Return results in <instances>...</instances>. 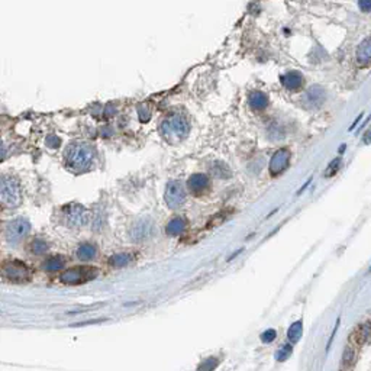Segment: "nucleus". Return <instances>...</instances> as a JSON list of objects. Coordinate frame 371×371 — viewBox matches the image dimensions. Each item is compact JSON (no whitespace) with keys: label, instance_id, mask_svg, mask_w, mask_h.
I'll use <instances>...</instances> for the list:
<instances>
[{"label":"nucleus","instance_id":"bb28decb","mask_svg":"<svg viewBox=\"0 0 371 371\" xmlns=\"http://www.w3.org/2000/svg\"><path fill=\"white\" fill-rule=\"evenodd\" d=\"M339 167H341V158L332 160L330 164L328 165V168L325 170V174H324V175H325V177H332V175H335V174L338 173Z\"/></svg>","mask_w":371,"mask_h":371},{"label":"nucleus","instance_id":"6e6552de","mask_svg":"<svg viewBox=\"0 0 371 371\" xmlns=\"http://www.w3.org/2000/svg\"><path fill=\"white\" fill-rule=\"evenodd\" d=\"M90 219L88 210L82 205H70L65 209V222L71 228H80L84 226Z\"/></svg>","mask_w":371,"mask_h":371},{"label":"nucleus","instance_id":"39448f33","mask_svg":"<svg viewBox=\"0 0 371 371\" xmlns=\"http://www.w3.org/2000/svg\"><path fill=\"white\" fill-rule=\"evenodd\" d=\"M97 268L90 267V265H83V267H73L68 268L65 271L61 273L60 280L64 284H70V286H76V284H82L88 280H93L97 277Z\"/></svg>","mask_w":371,"mask_h":371},{"label":"nucleus","instance_id":"72a5a7b5","mask_svg":"<svg viewBox=\"0 0 371 371\" xmlns=\"http://www.w3.org/2000/svg\"><path fill=\"white\" fill-rule=\"evenodd\" d=\"M241 251H242V248H241V249H238V251H235V252H234V254H232V255H231V257L228 258V261H231L232 258H235V257H237V255H238V254H240Z\"/></svg>","mask_w":371,"mask_h":371},{"label":"nucleus","instance_id":"9d476101","mask_svg":"<svg viewBox=\"0 0 371 371\" xmlns=\"http://www.w3.org/2000/svg\"><path fill=\"white\" fill-rule=\"evenodd\" d=\"M151 232H153V222L150 219H139L131 226L129 235L132 241L138 242V241L147 240L151 235Z\"/></svg>","mask_w":371,"mask_h":371},{"label":"nucleus","instance_id":"a211bd4d","mask_svg":"<svg viewBox=\"0 0 371 371\" xmlns=\"http://www.w3.org/2000/svg\"><path fill=\"white\" fill-rule=\"evenodd\" d=\"M64 264H65L64 257H61V255H52V257L46 258V261H44L42 267L46 271H58V270H63Z\"/></svg>","mask_w":371,"mask_h":371},{"label":"nucleus","instance_id":"cd10ccee","mask_svg":"<svg viewBox=\"0 0 371 371\" xmlns=\"http://www.w3.org/2000/svg\"><path fill=\"white\" fill-rule=\"evenodd\" d=\"M276 336H277V332L274 329H267L264 330L262 333H261V341L264 342V344H270V342H273L274 339H276Z\"/></svg>","mask_w":371,"mask_h":371},{"label":"nucleus","instance_id":"f3484780","mask_svg":"<svg viewBox=\"0 0 371 371\" xmlns=\"http://www.w3.org/2000/svg\"><path fill=\"white\" fill-rule=\"evenodd\" d=\"M133 260V255L129 254V252H119V254H113L110 258H109V265L110 267H115V268H124L128 264H131Z\"/></svg>","mask_w":371,"mask_h":371},{"label":"nucleus","instance_id":"aec40b11","mask_svg":"<svg viewBox=\"0 0 371 371\" xmlns=\"http://www.w3.org/2000/svg\"><path fill=\"white\" fill-rule=\"evenodd\" d=\"M302 333H303V321H296L294 324H291L289 330H287V338H289L290 344L299 342V339L302 338Z\"/></svg>","mask_w":371,"mask_h":371},{"label":"nucleus","instance_id":"c756f323","mask_svg":"<svg viewBox=\"0 0 371 371\" xmlns=\"http://www.w3.org/2000/svg\"><path fill=\"white\" fill-rule=\"evenodd\" d=\"M60 144H61V141H60V138L55 136V135H49V136L46 138V145L51 147V148H58Z\"/></svg>","mask_w":371,"mask_h":371},{"label":"nucleus","instance_id":"f704fd0d","mask_svg":"<svg viewBox=\"0 0 371 371\" xmlns=\"http://www.w3.org/2000/svg\"><path fill=\"white\" fill-rule=\"evenodd\" d=\"M344 150H345V145H341V148H339V153L342 154V153H344Z\"/></svg>","mask_w":371,"mask_h":371},{"label":"nucleus","instance_id":"dca6fc26","mask_svg":"<svg viewBox=\"0 0 371 371\" xmlns=\"http://www.w3.org/2000/svg\"><path fill=\"white\" fill-rule=\"evenodd\" d=\"M187 226V222L186 219L180 218V216H175V218H171L165 226V232L171 237H177V235H181L184 232Z\"/></svg>","mask_w":371,"mask_h":371},{"label":"nucleus","instance_id":"2eb2a0df","mask_svg":"<svg viewBox=\"0 0 371 371\" xmlns=\"http://www.w3.org/2000/svg\"><path fill=\"white\" fill-rule=\"evenodd\" d=\"M248 105L254 110H262L268 106V96L262 91H252L248 96Z\"/></svg>","mask_w":371,"mask_h":371},{"label":"nucleus","instance_id":"4468645a","mask_svg":"<svg viewBox=\"0 0 371 371\" xmlns=\"http://www.w3.org/2000/svg\"><path fill=\"white\" fill-rule=\"evenodd\" d=\"M357 63L361 67L371 64V37L366 38L357 49Z\"/></svg>","mask_w":371,"mask_h":371},{"label":"nucleus","instance_id":"412c9836","mask_svg":"<svg viewBox=\"0 0 371 371\" xmlns=\"http://www.w3.org/2000/svg\"><path fill=\"white\" fill-rule=\"evenodd\" d=\"M369 335H370L369 327L361 325V327H358V328L355 329V332L352 333V341H354L357 345H361V344L366 342V339L369 338Z\"/></svg>","mask_w":371,"mask_h":371},{"label":"nucleus","instance_id":"423d86ee","mask_svg":"<svg viewBox=\"0 0 371 371\" xmlns=\"http://www.w3.org/2000/svg\"><path fill=\"white\" fill-rule=\"evenodd\" d=\"M165 203L170 209H178L181 207L184 203H186V199H187V195H186V189H184V184L181 181H170L167 184V189H165Z\"/></svg>","mask_w":371,"mask_h":371},{"label":"nucleus","instance_id":"6ab92c4d","mask_svg":"<svg viewBox=\"0 0 371 371\" xmlns=\"http://www.w3.org/2000/svg\"><path fill=\"white\" fill-rule=\"evenodd\" d=\"M77 258L82 261H90L96 257L97 254V248L93 244H82L80 247L77 248Z\"/></svg>","mask_w":371,"mask_h":371},{"label":"nucleus","instance_id":"f8f14e48","mask_svg":"<svg viewBox=\"0 0 371 371\" xmlns=\"http://www.w3.org/2000/svg\"><path fill=\"white\" fill-rule=\"evenodd\" d=\"M209 183H210L209 177H207L206 174H202V173L193 174L187 180V186H189V189L193 193H202L203 190H206L207 187H209Z\"/></svg>","mask_w":371,"mask_h":371},{"label":"nucleus","instance_id":"5701e85b","mask_svg":"<svg viewBox=\"0 0 371 371\" xmlns=\"http://www.w3.org/2000/svg\"><path fill=\"white\" fill-rule=\"evenodd\" d=\"M48 244L45 242V241H42V240H34L32 242H31V251L34 252V254H37V255H42V254H45L46 251H48Z\"/></svg>","mask_w":371,"mask_h":371},{"label":"nucleus","instance_id":"b1692460","mask_svg":"<svg viewBox=\"0 0 371 371\" xmlns=\"http://www.w3.org/2000/svg\"><path fill=\"white\" fill-rule=\"evenodd\" d=\"M355 361V351L352 349V347H347L344 357H342V366L344 367H351Z\"/></svg>","mask_w":371,"mask_h":371},{"label":"nucleus","instance_id":"2f4dec72","mask_svg":"<svg viewBox=\"0 0 371 371\" xmlns=\"http://www.w3.org/2000/svg\"><path fill=\"white\" fill-rule=\"evenodd\" d=\"M363 116H364V113H360V115H358V118H357V119L352 122V125H351V128H348V131H349V132H351V131H354V128H355V126H357V124L361 121V118H363Z\"/></svg>","mask_w":371,"mask_h":371},{"label":"nucleus","instance_id":"1a4fd4ad","mask_svg":"<svg viewBox=\"0 0 371 371\" xmlns=\"http://www.w3.org/2000/svg\"><path fill=\"white\" fill-rule=\"evenodd\" d=\"M290 151L286 150V148H282L279 151H276L270 160V164H268V171L271 175H279L282 174L283 171L287 170V167L290 165Z\"/></svg>","mask_w":371,"mask_h":371},{"label":"nucleus","instance_id":"ddd939ff","mask_svg":"<svg viewBox=\"0 0 371 371\" xmlns=\"http://www.w3.org/2000/svg\"><path fill=\"white\" fill-rule=\"evenodd\" d=\"M280 80L287 90H299L305 84V77L297 71H289V73L283 74L280 77Z\"/></svg>","mask_w":371,"mask_h":371},{"label":"nucleus","instance_id":"f03ea898","mask_svg":"<svg viewBox=\"0 0 371 371\" xmlns=\"http://www.w3.org/2000/svg\"><path fill=\"white\" fill-rule=\"evenodd\" d=\"M161 135L168 144H178L189 135L190 125L181 115H171L165 118L160 126Z\"/></svg>","mask_w":371,"mask_h":371},{"label":"nucleus","instance_id":"473e14b6","mask_svg":"<svg viewBox=\"0 0 371 371\" xmlns=\"http://www.w3.org/2000/svg\"><path fill=\"white\" fill-rule=\"evenodd\" d=\"M309 183H310V178H309V180H307V181H306V183H305V186H303V187H302V189H300V190H297V193H296V195H302V192H305V190H306V189H307V186H309Z\"/></svg>","mask_w":371,"mask_h":371},{"label":"nucleus","instance_id":"9b49d317","mask_svg":"<svg viewBox=\"0 0 371 371\" xmlns=\"http://www.w3.org/2000/svg\"><path fill=\"white\" fill-rule=\"evenodd\" d=\"M327 99V91L324 87L321 86H313L307 90L306 96H305V103L309 105L310 108H319L324 100Z\"/></svg>","mask_w":371,"mask_h":371},{"label":"nucleus","instance_id":"7ed1b4c3","mask_svg":"<svg viewBox=\"0 0 371 371\" xmlns=\"http://www.w3.org/2000/svg\"><path fill=\"white\" fill-rule=\"evenodd\" d=\"M0 199L4 207H15L22 202L21 183L13 175H3L0 181Z\"/></svg>","mask_w":371,"mask_h":371},{"label":"nucleus","instance_id":"c85d7f7f","mask_svg":"<svg viewBox=\"0 0 371 371\" xmlns=\"http://www.w3.org/2000/svg\"><path fill=\"white\" fill-rule=\"evenodd\" d=\"M138 113H139V118H141L142 122H147L148 118H150V115H151V112L148 110V108L145 105H142L141 108H138Z\"/></svg>","mask_w":371,"mask_h":371},{"label":"nucleus","instance_id":"7c9ffc66","mask_svg":"<svg viewBox=\"0 0 371 371\" xmlns=\"http://www.w3.org/2000/svg\"><path fill=\"white\" fill-rule=\"evenodd\" d=\"M358 6H360V9L364 12V13H367V12H370L371 10V0H367V1H360L358 3Z\"/></svg>","mask_w":371,"mask_h":371},{"label":"nucleus","instance_id":"f257e3e1","mask_svg":"<svg viewBox=\"0 0 371 371\" xmlns=\"http://www.w3.org/2000/svg\"><path fill=\"white\" fill-rule=\"evenodd\" d=\"M64 163L68 170L74 173H84L94 163V148L88 144L76 142L65 148Z\"/></svg>","mask_w":371,"mask_h":371},{"label":"nucleus","instance_id":"393cba45","mask_svg":"<svg viewBox=\"0 0 371 371\" xmlns=\"http://www.w3.org/2000/svg\"><path fill=\"white\" fill-rule=\"evenodd\" d=\"M212 171L218 175V177H229L231 175V171H229V168H228V165L223 164V163H215L213 167H212Z\"/></svg>","mask_w":371,"mask_h":371},{"label":"nucleus","instance_id":"4be33fe9","mask_svg":"<svg viewBox=\"0 0 371 371\" xmlns=\"http://www.w3.org/2000/svg\"><path fill=\"white\" fill-rule=\"evenodd\" d=\"M291 352H293L291 344H290V342L289 344H284V345H282V348H279V351L276 352V360L280 361V363H283V361L289 360Z\"/></svg>","mask_w":371,"mask_h":371},{"label":"nucleus","instance_id":"a878e982","mask_svg":"<svg viewBox=\"0 0 371 371\" xmlns=\"http://www.w3.org/2000/svg\"><path fill=\"white\" fill-rule=\"evenodd\" d=\"M218 366H219V360H216V358H207V360H205L199 366L197 371H213Z\"/></svg>","mask_w":371,"mask_h":371},{"label":"nucleus","instance_id":"0eeeda50","mask_svg":"<svg viewBox=\"0 0 371 371\" xmlns=\"http://www.w3.org/2000/svg\"><path fill=\"white\" fill-rule=\"evenodd\" d=\"M31 231V222L28 219L23 218H18L12 222L7 223L6 229H4V237L7 240V242L15 244L18 241H21L22 238H25Z\"/></svg>","mask_w":371,"mask_h":371},{"label":"nucleus","instance_id":"20e7f679","mask_svg":"<svg viewBox=\"0 0 371 371\" xmlns=\"http://www.w3.org/2000/svg\"><path fill=\"white\" fill-rule=\"evenodd\" d=\"M1 271H3V277L12 283H26L32 277L31 268L19 260L4 261Z\"/></svg>","mask_w":371,"mask_h":371}]
</instances>
